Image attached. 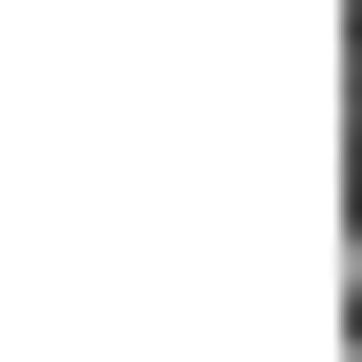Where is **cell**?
Segmentation results:
<instances>
[{
  "label": "cell",
  "instance_id": "1",
  "mask_svg": "<svg viewBox=\"0 0 362 362\" xmlns=\"http://www.w3.org/2000/svg\"><path fill=\"white\" fill-rule=\"evenodd\" d=\"M342 322H362V221H342Z\"/></svg>",
  "mask_w": 362,
  "mask_h": 362
}]
</instances>
